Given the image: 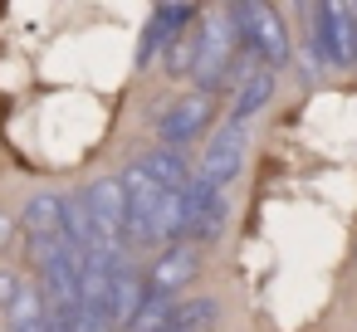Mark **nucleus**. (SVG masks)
Instances as JSON below:
<instances>
[{"label": "nucleus", "instance_id": "nucleus-1", "mask_svg": "<svg viewBox=\"0 0 357 332\" xmlns=\"http://www.w3.org/2000/svg\"><path fill=\"white\" fill-rule=\"evenodd\" d=\"M123 191H128V244H181V196L162 191L142 161H132L123 171Z\"/></svg>", "mask_w": 357, "mask_h": 332}, {"label": "nucleus", "instance_id": "nucleus-2", "mask_svg": "<svg viewBox=\"0 0 357 332\" xmlns=\"http://www.w3.org/2000/svg\"><path fill=\"white\" fill-rule=\"evenodd\" d=\"M196 35H201V45H196V84H201V93H211L230 69H235V40H240V25H235V10L230 6H220V10H211L201 25H196Z\"/></svg>", "mask_w": 357, "mask_h": 332}, {"label": "nucleus", "instance_id": "nucleus-3", "mask_svg": "<svg viewBox=\"0 0 357 332\" xmlns=\"http://www.w3.org/2000/svg\"><path fill=\"white\" fill-rule=\"evenodd\" d=\"M20 230H25V244L35 254V264L54 259L59 249H69V230H64V200L40 191L25 200V215H20Z\"/></svg>", "mask_w": 357, "mask_h": 332}, {"label": "nucleus", "instance_id": "nucleus-4", "mask_svg": "<svg viewBox=\"0 0 357 332\" xmlns=\"http://www.w3.org/2000/svg\"><path fill=\"white\" fill-rule=\"evenodd\" d=\"M225 191L220 186H206L201 176L181 191V244H196V239H215L225 230Z\"/></svg>", "mask_w": 357, "mask_h": 332}, {"label": "nucleus", "instance_id": "nucleus-5", "mask_svg": "<svg viewBox=\"0 0 357 332\" xmlns=\"http://www.w3.org/2000/svg\"><path fill=\"white\" fill-rule=\"evenodd\" d=\"M235 25H240V40L250 45V54L259 64H284L289 59V30L279 20V10L269 6H235Z\"/></svg>", "mask_w": 357, "mask_h": 332}, {"label": "nucleus", "instance_id": "nucleus-6", "mask_svg": "<svg viewBox=\"0 0 357 332\" xmlns=\"http://www.w3.org/2000/svg\"><path fill=\"white\" fill-rule=\"evenodd\" d=\"M84 210L93 220V230L108 239V244H128V191H123V176H98L89 191H84Z\"/></svg>", "mask_w": 357, "mask_h": 332}, {"label": "nucleus", "instance_id": "nucleus-7", "mask_svg": "<svg viewBox=\"0 0 357 332\" xmlns=\"http://www.w3.org/2000/svg\"><path fill=\"white\" fill-rule=\"evenodd\" d=\"M211 113H215L211 93H181V98L157 118V132H162V142L186 147V142H196V137L211 127Z\"/></svg>", "mask_w": 357, "mask_h": 332}, {"label": "nucleus", "instance_id": "nucleus-8", "mask_svg": "<svg viewBox=\"0 0 357 332\" xmlns=\"http://www.w3.org/2000/svg\"><path fill=\"white\" fill-rule=\"evenodd\" d=\"M240 161H245V127L225 122V127L211 132V142L201 152V181L206 186H225V181H235Z\"/></svg>", "mask_w": 357, "mask_h": 332}, {"label": "nucleus", "instance_id": "nucleus-9", "mask_svg": "<svg viewBox=\"0 0 357 332\" xmlns=\"http://www.w3.org/2000/svg\"><path fill=\"white\" fill-rule=\"evenodd\" d=\"M313 49L328 59V64H357V49H352V6H318V30H313Z\"/></svg>", "mask_w": 357, "mask_h": 332}, {"label": "nucleus", "instance_id": "nucleus-10", "mask_svg": "<svg viewBox=\"0 0 357 332\" xmlns=\"http://www.w3.org/2000/svg\"><path fill=\"white\" fill-rule=\"evenodd\" d=\"M196 269H201V254H196V244H167V249L157 254V264L147 269V293H162V298H172L176 288H186V283L196 278Z\"/></svg>", "mask_w": 357, "mask_h": 332}, {"label": "nucleus", "instance_id": "nucleus-11", "mask_svg": "<svg viewBox=\"0 0 357 332\" xmlns=\"http://www.w3.org/2000/svg\"><path fill=\"white\" fill-rule=\"evenodd\" d=\"M142 303H147V278H137L132 269H118L113 293H108V327H128Z\"/></svg>", "mask_w": 357, "mask_h": 332}, {"label": "nucleus", "instance_id": "nucleus-12", "mask_svg": "<svg viewBox=\"0 0 357 332\" xmlns=\"http://www.w3.org/2000/svg\"><path fill=\"white\" fill-rule=\"evenodd\" d=\"M196 25V10L191 6H157L152 25H147V45H142V59H152V49H167L181 30Z\"/></svg>", "mask_w": 357, "mask_h": 332}, {"label": "nucleus", "instance_id": "nucleus-13", "mask_svg": "<svg viewBox=\"0 0 357 332\" xmlns=\"http://www.w3.org/2000/svg\"><path fill=\"white\" fill-rule=\"evenodd\" d=\"M142 166H147V176H152L162 191H172V196H181V191L191 186V171H186V161H181L172 147H157V152H147V157H142Z\"/></svg>", "mask_w": 357, "mask_h": 332}, {"label": "nucleus", "instance_id": "nucleus-14", "mask_svg": "<svg viewBox=\"0 0 357 332\" xmlns=\"http://www.w3.org/2000/svg\"><path fill=\"white\" fill-rule=\"evenodd\" d=\"M176 317H181V303L176 298L147 293V303L137 308V317L128 322V332H176Z\"/></svg>", "mask_w": 357, "mask_h": 332}, {"label": "nucleus", "instance_id": "nucleus-15", "mask_svg": "<svg viewBox=\"0 0 357 332\" xmlns=\"http://www.w3.org/2000/svg\"><path fill=\"white\" fill-rule=\"evenodd\" d=\"M269 93H274V74H250L240 84V93H235V122L245 127V118H255L269 103Z\"/></svg>", "mask_w": 357, "mask_h": 332}, {"label": "nucleus", "instance_id": "nucleus-16", "mask_svg": "<svg viewBox=\"0 0 357 332\" xmlns=\"http://www.w3.org/2000/svg\"><path fill=\"white\" fill-rule=\"evenodd\" d=\"M196 45H201L196 25H191V30H181V35L167 45V69H172V74H191V69H196Z\"/></svg>", "mask_w": 357, "mask_h": 332}, {"label": "nucleus", "instance_id": "nucleus-17", "mask_svg": "<svg viewBox=\"0 0 357 332\" xmlns=\"http://www.w3.org/2000/svg\"><path fill=\"white\" fill-rule=\"evenodd\" d=\"M54 322H59L64 332H108V322H103V317H98L93 308H84V303H79V308H74L69 317H54Z\"/></svg>", "mask_w": 357, "mask_h": 332}, {"label": "nucleus", "instance_id": "nucleus-18", "mask_svg": "<svg viewBox=\"0 0 357 332\" xmlns=\"http://www.w3.org/2000/svg\"><path fill=\"white\" fill-rule=\"evenodd\" d=\"M20 298V278H15V269H0V308H10Z\"/></svg>", "mask_w": 357, "mask_h": 332}, {"label": "nucleus", "instance_id": "nucleus-19", "mask_svg": "<svg viewBox=\"0 0 357 332\" xmlns=\"http://www.w3.org/2000/svg\"><path fill=\"white\" fill-rule=\"evenodd\" d=\"M6 239H10V220H6V215H0V244H6Z\"/></svg>", "mask_w": 357, "mask_h": 332}, {"label": "nucleus", "instance_id": "nucleus-20", "mask_svg": "<svg viewBox=\"0 0 357 332\" xmlns=\"http://www.w3.org/2000/svg\"><path fill=\"white\" fill-rule=\"evenodd\" d=\"M352 49H357V6H352Z\"/></svg>", "mask_w": 357, "mask_h": 332}]
</instances>
